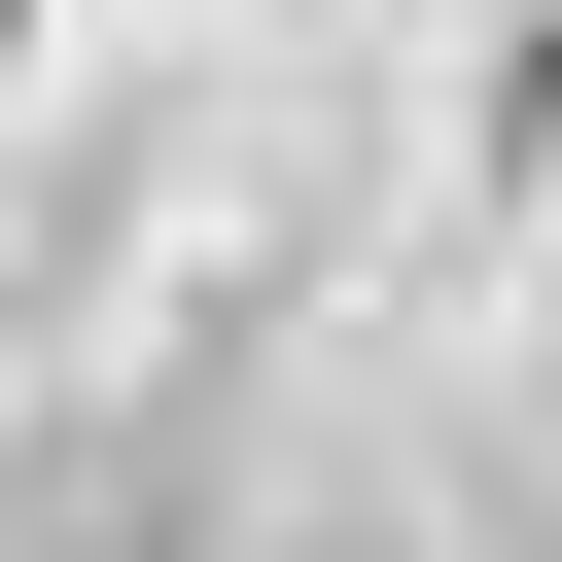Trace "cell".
Returning <instances> with one entry per match:
<instances>
[{"label":"cell","mask_w":562,"mask_h":562,"mask_svg":"<svg viewBox=\"0 0 562 562\" xmlns=\"http://www.w3.org/2000/svg\"><path fill=\"white\" fill-rule=\"evenodd\" d=\"M0 35H35V0H0Z\"/></svg>","instance_id":"2"},{"label":"cell","mask_w":562,"mask_h":562,"mask_svg":"<svg viewBox=\"0 0 562 562\" xmlns=\"http://www.w3.org/2000/svg\"><path fill=\"white\" fill-rule=\"evenodd\" d=\"M492 140H562V35H527V70H492Z\"/></svg>","instance_id":"1"}]
</instances>
